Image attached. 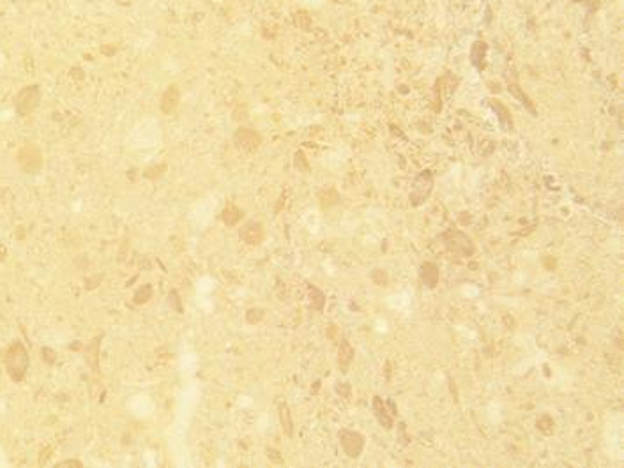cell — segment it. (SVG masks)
I'll list each match as a JSON object with an SVG mask.
<instances>
[{"mask_svg":"<svg viewBox=\"0 0 624 468\" xmlns=\"http://www.w3.org/2000/svg\"><path fill=\"white\" fill-rule=\"evenodd\" d=\"M57 465L58 466H78V468H81V466H84V463L78 461V459H64V461L57 463Z\"/></svg>","mask_w":624,"mask_h":468,"instance_id":"obj_26","label":"cell"},{"mask_svg":"<svg viewBox=\"0 0 624 468\" xmlns=\"http://www.w3.org/2000/svg\"><path fill=\"white\" fill-rule=\"evenodd\" d=\"M41 97H43V91L39 85H27V87H23L22 91L16 94V97H14V108H16L18 115H22V117L30 115V113L39 106Z\"/></svg>","mask_w":624,"mask_h":468,"instance_id":"obj_3","label":"cell"},{"mask_svg":"<svg viewBox=\"0 0 624 468\" xmlns=\"http://www.w3.org/2000/svg\"><path fill=\"white\" fill-rule=\"evenodd\" d=\"M332 2H336V4H347L348 0H332Z\"/></svg>","mask_w":624,"mask_h":468,"instance_id":"obj_29","label":"cell"},{"mask_svg":"<svg viewBox=\"0 0 624 468\" xmlns=\"http://www.w3.org/2000/svg\"><path fill=\"white\" fill-rule=\"evenodd\" d=\"M16 161H18L19 168L29 175L39 173V171L43 170V165H45L43 152L37 145H34V143H25V145L18 150Z\"/></svg>","mask_w":624,"mask_h":468,"instance_id":"obj_2","label":"cell"},{"mask_svg":"<svg viewBox=\"0 0 624 468\" xmlns=\"http://www.w3.org/2000/svg\"><path fill=\"white\" fill-rule=\"evenodd\" d=\"M168 304H170V307L175 311V313H182V311H184L182 299H180L177 290H172L170 294H168Z\"/></svg>","mask_w":624,"mask_h":468,"instance_id":"obj_18","label":"cell"},{"mask_svg":"<svg viewBox=\"0 0 624 468\" xmlns=\"http://www.w3.org/2000/svg\"><path fill=\"white\" fill-rule=\"evenodd\" d=\"M267 458L274 463H283V458L280 456V452L274 451V449H267Z\"/></svg>","mask_w":624,"mask_h":468,"instance_id":"obj_25","label":"cell"},{"mask_svg":"<svg viewBox=\"0 0 624 468\" xmlns=\"http://www.w3.org/2000/svg\"><path fill=\"white\" fill-rule=\"evenodd\" d=\"M167 170V165H158V166H151L145 171V177L147 179H158L159 175H163V171Z\"/></svg>","mask_w":624,"mask_h":468,"instance_id":"obj_22","label":"cell"},{"mask_svg":"<svg viewBox=\"0 0 624 468\" xmlns=\"http://www.w3.org/2000/svg\"><path fill=\"white\" fill-rule=\"evenodd\" d=\"M30 364V357L25 345L22 341H14L6 352V369L9 373L11 380L22 382L27 374Z\"/></svg>","mask_w":624,"mask_h":468,"instance_id":"obj_1","label":"cell"},{"mask_svg":"<svg viewBox=\"0 0 624 468\" xmlns=\"http://www.w3.org/2000/svg\"><path fill=\"white\" fill-rule=\"evenodd\" d=\"M486 52H488V46H486L485 41H476V42L472 44V52H470V60H472V64L476 65L477 69H483V68H485Z\"/></svg>","mask_w":624,"mask_h":468,"instance_id":"obj_10","label":"cell"},{"mask_svg":"<svg viewBox=\"0 0 624 468\" xmlns=\"http://www.w3.org/2000/svg\"><path fill=\"white\" fill-rule=\"evenodd\" d=\"M320 200H322V205L329 207V205L336 204V200H338V194H336L335 189H327V191H324V193L320 194Z\"/></svg>","mask_w":624,"mask_h":468,"instance_id":"obj_20","label":"cell"},{"mask_svg":"<svg viewBox=\"0 0 624 468\" xmlns=\"http://www.w3.org/2000/svg\"><path fill=\"white\" fill-rule=\"evenodd\" d=\"M341 445H343L345 452H347L350 458L359 456V452L363 451V438H361L357 433L343 431L341 433Z\"/></svg>","mask_w":624,"mask_h":468,"instance_id":"obj_7","label":"cell"},{"mask_svg":"<svg viewBox=\"0 0 624 468\" xmlns=\"http://www.w3.org/2000/svg\"><path fill=\"white\" fill-rule=\"evenodd\" d=\"M490 104H492L495 115H499V120H501L502 126L506 127V131H511L513 129V120H511V113H509L508 108H506L502 103H499V101H490Z\"/></svg>","mask_w":624,"mask_h":468,"instance_id":"obj_11","label":"cell"},{"mask_svg":"<svg viewBox=\"0 0 624 468\" xmlns=\"http://www.w3.org/2000/svg\"><path fill=\"white\" fill-rule=\"evenodd\" d=\"M280 420H281V426H283L285 433L288 436H292L294 433V422H292V413H290L288 407L286 405H281L280 407Z\"/></svg>","mask_w":624,"mask_h":468,"instance_id":"obj_15","label":"cell"},{"mask_svg":"<svg viewBox=\"0 0 624 468\" xmlns=\"http://www.w3.org/2000/svg\"><path fill=\"white\" fill-rule=\"evenodd\" d=\"M262 318H264V311H262L260 307H251L248 313H246V320H248V323H251V325L262 322Z\"/></svg>","mask_w":624,"mask_h":468,"instance_id":"obj_19","label":"cell"},{"mask_svg":"<svg viewBox=\"0 0 624 468\" xmlns=\"http://www.w3.org/2000/svg\"><path fill=\"white\" fill-rule=\"evenodd\" d=\"M101 281H103V278H101V276H94V278H87V279H85V288H89V290H92V288H96L97 284L101 283Z\"/></svg>","mask_w":624,"mask_h":468,"instance_id":"obj_24","label":"cell"},{"mask_svg":"<svg viewBox=\"0 0 624 468\" xmlns=\"http://www.w3.org/2000/svg\"><path fill=\"white\" fill-rule=\"evenodd\" d=\"M43 357H45L50 364L55 362V359H57V357H55V352H53V350H50V348H43Z\"/></svg>","mask_w":624,"mask_h":468,"instance_id":"obj_27","label":"cell"},{"mask_svg":"<svg viewBox=\"0 0 624 468\" xmlns=\"http://www.w3.org/2000/svg\"><path fill=\"white\" fill-rule=\"evenodd\" d=\"M294 25H296L299 30L308 32V30L311 29V16H309L306 11H297V13L294 14Z\"/></svg>","mask_w":624,"mask_h":468,"instance_id":"obj_16","label":"cell"},{"mask_svg":"<svg viewBox=\"0 0 624 468\" xmlns=\"http://www.w3.org/2000/svg\"><path fill=\"white\" fill-rule=\"evenodd\" d=\"M99 346H101L99 338H94L92 341L85 346V359H87L89 366L92 368L94 373L97 371V362H99Z\"/></svg>","mask_w":624,"mask_h":468,"instance_id":"obj_9","label":"cell"},{"mask_svg":"<svg viewBox=\"0 0 624 468\" xmlns=\"http://www.w3.org/2000/svg\"><path fill=\"white\" fill-rule=\"evenodd\" d=\"M431 184H433V181H431V173H430V171H425V173H421V175L418 177V181H415L412 198H415V202L425 200V198L428 196L430 189H431Z\"/></svg>","mask_w":624,"mask_h":468,"instance_id":"obj_8","label":"cell"},{"mask_svg":"<svg viewBox=\"0 0 624 468\" xmlns=\"http://www.w3.org/2000/svg\"><path fill=\"white\" fill-rule=\"evenodd\" d=\"M4 255H6V249H4V248H0V262H2V260L6 258V256H4Z\"/></svg>","mask_w":624,"mask_h":468,"instance_id":"obj_28","label":"cell"},{"mask_svg":"<svg viewBox=\"0 0 624 468\" xmlns=\"http://www.w3.org/2000/svg\"><path fill=\"white\" fill-rule=\"evenodd\" d=\"M179 101H180V91L177 85H170V87L164 91L163 97H161V112L164 115H170L177 110L179 106Z\"/></svg>","mask_w":624,"mask_h":468,"instance_id":"obj_6","label":"cell"},{"mask_svg":"<svg viewBox=\"0 0 624 468\" xmlns=\"http://www.w3.org/2000/svg\"><path fill=\"white\" fill-rule=\"evenodd\" d=\"M241 217H242V210L239 209V207H235L234 204H228L225 209H223L221 219L226 226H235L239 221H241Z\"/></svg>","mask_w":624,"mask_h":468,"instance_id":"obj_12","label":"cell"},{"mask_svg":"<svg viewBox=\"0 0 624 468\" xmlns=\"http://www.w3.org/2000/svg\"><path fill=\"white\" fill-rule=\"evenodd\" d=\"M296 166H297V168L303 170L304 173L309 170V165H308V161H306V158H304L303 152H297V154H296Z\"/></svg>","mask_w":624,"mask_h":468,"instance_id":"obj_23","label":"cell"},{"mask_svg":"<svg viewBox=\"0 0 624 468\" xmlns=\"http://www.w3.org/2000/svg\"><path fill=\"white\" fill-rule=\"evenodd\" d=\"M152 294H154V290H152V284H143L142 288H138V290L135 292V295H133V302L135 304H147L149 300L152 299Z\"/></svg>","mask_w":624,"mask_h":468,"instance_id":"obj_14","label":"cell"},{"mask_svg":"<svg viewBox=\"0 0 624 468\" xmlns=\"http://www.w3.org/2000/svg\"><path fill=\"white\" fill-rule=\"evenodd\" d=\"M511 91H513V94H515V96L518 97V99L522 101V103L525 104V106L529 108V110H531L532 113H536V110H534V106H532V103H531V99H529L527 96H525L524 92L520 91V88H518V85H511Z\"/></svg>","mask_w":624,"mask_h":468,"instance_id":"obj_21","label":"cell"},{"mask_svg":"<svg viewBox=\"0 0 624 468\" xmlns=\"http://www.w3.org/2000/svg\"><path fill=\"white\" fill-rule=\"evenodd\" d=\"M352 357H354V348H352L347 341H343L340 345V352H338V364L341 366V371H347L345 368L350 364Z\"/></svg>","mask_w":624,"mask_h":468,"instance_id":"obj_13","label":"cell"},{"mask_svg":"<svg viewBox=\"0 0 624 468\" xmlns=\"http://www.w3.org/2000/svg\"><path fill=\"white\" fill-rule=\"evenodd\" d=\"M309 302H311V306L315 307V309H322V307H324L325 297H324V294H322L319 288L309 286Z\"/></svg>","mask_w":624,"mask_h":468,"instance_id":"obj_17","label":"cell"},{"mask_svg":"<svg viewBox=\"0 0 624 468\" xmlns=\"http://www.w3.org/2000/svg\"><path fill=\"white\" fill-rule=\"evenodd\" d=\"M234 142L237 147H241L242 150H257L262 143V138L257 131L249 129V127H239L234 135Z\"/></svg>","mask_w":624,"mask_h":468,"instance_id":"obj_4","label":"cell"},{"mask_svg":"<svg viewBox=\"0 0 624 468\" xmlns=\"http://www.w3.org/2000/svg\"><path fill=\"white\" fill-rule=\"evenodd\" d=\"M264 226L257 221H249V223L244 225V228L241 230V239L244 240L246 244H260L264 240Z\"/></svg>","mask_w":624,"mask_h":468,"instance_id":"obj_5","label":"cell"}]
</instances>
